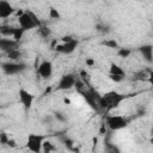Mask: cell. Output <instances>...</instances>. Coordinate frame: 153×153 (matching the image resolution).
Here are the masks:
<instances>
[{
    "instance_id": "cell-5",
    "label": "cell",
    "mask_w": 153,
    "mask_h": 153,
    "mask_svg": "<svg viewBox=\"0 0 153 153\" xmlns=\"http://www.w3.org/2000/svg\"><path fill=\"white\" fill-rule=\"evenodd\" d=\"M80 93L82 94V97H84V99L86 100V103H87L93 110H98V109H99L98 102H99L100 96L98 94V92H97L94 88L90 87V88H87V90L80 91Z\"/></svg>"
},
{
    "instance_id": "cell-24",
    "label": "cell",
    "mask_w": 153,
    "mask_h": 153,
    "mask_svg": "<svg viewBox=\"0 0 153 153\" xmlns=\"http://www.w3.org/2000/svg\"><path fill=\"white\" fill-rule=\"evenodd\" d=\"M109 29H110V27H109L108 25H104V24H97V25H96V30L99 31V32H102V33L109 32V31H110Z\"/></svg>"
},
{
    "instance_id": "cell-16",
    "label": "cell",
    "mask_w": 153,
    "mask_h": 153,
    "mask_svg": "<svg viewBox=\"0 0 153 153\" xmlns=\"http://www.w3.org/2000/svg\"><path fill=\"white\" fill-rule=\"evenodd\" d=\"M14 29H16V27H13V26L4 25V26H0V33L4 35L5 37H10V36H13Z\"/></svg>"
},
{
    "instance_id": "cell-23",
    "label": "cell",
    "mask_w": 153,
    "mask_h": 153,
    "mask_svg": "<svg viewBox=\"0 0 153 153\" xmlns=\"http://www.w3.org/2000/svg\"><path fill=\"white\" fill-rule=\"evenodd\" d=\"M37 32H38V35H41L42 37H48L51 31H50V29L47 27V26H39V27L37 29Z\"/></svg>"
},
{
    "instance_id": "cell-12",
    "label": "cell",
    "mask_w": 153,
    "mask_h": 153,
    "mask_svg": "<svg viewBox=\"0 0 153 153\" xmlns=\"http://www.w3.org/2000/svg\"><path fill=\"white\" fill-rule=\"evenodd\" d=\"M18 48V42H16L13 38H8V37H0V50L8 53L13 49Z\"/></svg>"
},
{
    "instance_id": "cell-11",
    "label": "cell",
    "mask_w": 153,
    "mask_h": 153,
    "mask_svg": "<svg viewBox=\"0 0 153 153\" xmlns=\"http://www.w3.org/2000/svg\"><path fill=\"white\" fill-rule=\"evenodd\" d=\"M17 10L8 2L5 0H0V18L1 19H6L8 17H11Z\"/></svg>"
},
{
    "instance_id": "cell-10",
    "label": "cell",
    "mask_w": 153,
    "mask_h": 153,
    "mask_svg": "<svg viewBox=\"0 0 153 153\" xmlns=\"http://www.w3.org/2000/svg\"><path fill=\"white\" fill-rule=\"evenodd\" d=\"M37 74L42 79H49L53 75V63L51 61H42L37 68Z\"/></svg>"
},
{
    "instance_id": "cell-15",
    "label": "cell",
    "mask_w": 153,
    "mask_h": 153,
    "mask_svg": "<svg viewBox=\"0 0 153 153\" xmlns=\"http://www.w3.org/2000/svg\"><path fill=\"white\" fill-rule=\"evenodd\" d=\"M6 55H7V57H8L11 61H13V62H18L23 54H22V51L17 48V49H13V50L6 53Z\"/></svg>"
},
{
    "instance_id": "cell-21",
    "label": "cell",
    "mask_w": 153,
    "mask_h": 153,
    "mask_svg": "<svg viewBox=\"0 0 153 153\" xmlns=\"http://www.w3.org/2000/svg\"><path fill=\"white\" fill-rule=\"evenodd\" d=\"M54 118L56 121L61 122V123H66L67 122V116L63 112H61V111H55L54 112Z\"/></svg>"
},
{
    "instance_id": "cell-20",
    "label": "cell",
    "mask_w": 153,
    "mask_h": 153,
    "mask_svg": "<svg viewBox=\"0 0 153 153\" xmlns=\"http://www.w3.org/2000/svg\"><path fill=\"white\" fill-rule=\"evenodd\" d=\"M130 54H131V50L129 48H118V50H117V55L120 57H123V59L129 57Z\"/></svg>"
},
{
    "instance_id": "cell-22",
    "label": "cell",
    "mask_w": 153,
    "mask_h": 153,
    "mask_svg": "<svg viewBox=\"0 0 153 153\" xmlns=\"http://www.w3.org/2000/svg\"><path fill=\"white\" fill-rule=\"evenodd\" d=\"M49 18L50 19H60L61 14H60V12L55 7H50L49 8Z\"/></svg>"
},
{
    "instance_id": "cell-17",
    "label": "cell",
    "mask_w": 153,
    "mask_h": 153,
    "mask_svg": "<svg viewBox=\"0 0 153 153\" xmlns=\"http://www.w3.org/2000/svg\"><path fill=\"white\" fill-rule=\"evenodd\" d=\"M102 45H104L106 48H110V49H117V48H120L117 41H115V39H104V41H102Z\"/></svg>"
},
{
    "instance_id": "cell-6",
    "label": "cell",
    "mask_w": 153,
    "mask_h": 153,
    "mask_svg": "<svg viewBox=\"0 0 153 153\" xmlns=\"http://www.w3.org/2000/svg\"><path fill=\"white\" fill-rule=\"evenodd\" d=\"M43 136L38 134H29L27 140H26V147L29 151L32 153H41L42 152V146H43Z\"/></svg>"
},
{
    "instance_id": "cell-14",
    "label": "cell",
    "mask_w": 153,
    "mask_h": 153,
    "mask_svg": "<svg viewBox=\"0 0 153 153\" xmlns=\"http://www.w3.org/2000/svg\"><path fill=\"white\" fill-rule=\"evenodd\" d=\"M109 72H110V74L111 75H120V76H126V72H124V69L121 67V66H118V65H116V63H110V68H109Z\"/></svg>"
},
{
    "instance_id": "cell-1",
    "label": "cell",
    "mask_w": 153,
    "mask_h": 153,
    "mask_svg": "<svg viewBox=\"0 0 153 153\" xmlns=\"http://www.w3.org/2000/svg\"><path fill=\"white\" fill-rule=\"evenodd\" d=\"M126 98H127L126 94L118 93L116 91H109V92L104 93L103 96H100L99 102H98V105H99V109L110 111V110H114V109L118 108L120 104Z\"/></svg>"
},
{
    "instance_id": "cell-31",
    "label": "cell",
    "mask_w": 153,
    "mask_h": 153,
    "mask_svg": "<svg viewBox=\"0 0 153 153\" xmlns=\"http://www.w3.org/2000/svg\"><path fill=\"white\" fill-rule=\"evenodd\" d=\"M63 103H65V104H71V100H69L68 98H63Z\"/></svg>"
},
{
    "instance_id": "cell-3",
    "label": "cell",
    "mask_w": 153,
    "mask_h": 153,
    "mask_svg": "<svg viewBox=\"0 0 153 153\" xmlns=\"http://www.w3.org/2000/svg\"><path fill=\"white\" fill-rule=\"evenodd\" d=\"M1 69L6 75H14V74H19L22 72H24L25 69H27V65L25 62H4L1 63Z\"/></svg>"
},
{
    "instance_id": "cell-13",
    "label": "cell",
    "mask_w": 153,
    "mask_h": 153,
    "mask_svg": "<svg viewBox=\"0 0 153 153\" xmlns=\"http://www.w3.org/2000/svg\"><path fill=\"white\" fill-rule=\"evenodd\" d=\"M152 48H153L152 44H143V45H141L139 48V51L142 55L143 60L146 62H148V63H152V61H153V57H152Z\"/></svg>"
},
{
    "instance_id": "cell-19",
    "label": "cell",
    "mask_w": 153,
    "mask_h": 153,
    "mask_svg": "<svg viewBox=\"0 0 153 153\" xmlns=\"http://www.w3.org/2000/svg\"><path fill=\"white\" fill-rule=\"evenodd\" d=\"M42 151H43L44 153H51L53 151H55V146H54L50 141H43Z\"/></svg>"
},
{
    "instance_id": "cell-7",
    "label": "cell",
    "mask_w": 153,
    "mask_h": 153,
    "mask_svg": "<svg viewBox=\"0 0 153 153\" xmlns=\"http://www.w3.org/2000/svg\"><path fill=\"white\" fill-rule=\"evenodd\" d=\"M76 82V78L75 75L73 74H63L59 82H57V90H61V91H66V90H71L72 87H74Z\"/></svg>"
},
{
    "instance_id": "cell-26",
    "label": "cell",
    "mask_w": 153,
    "mask_h": 153,
    "mask_svg": "<svg viewBox=\"0 0 153 153\" xmlns=\"http://www.w3.org/2000/svg\"><path fill=\"white\" fill-rule=\"evenodd\" d=\"M109 78H110L112 81H115V82H121V81L124 79L123 76H120V75H111V74L109 75Z\"/></svg>"
},
{
    "instance_id": "cell-2",
    "label": "cell",
    "mask_w": 153,
    "mask_h": 153,
    "mask_svg": "<svg viewBox=\"0 0 153 153\" xmlns=\"http://www.w3.org/2000/svg\"><path fill=\"white\" fill-rule=\"evenodd\" d=\"M18 24H19V27L23 29L24 31H29V30L42 26V23L37 18V16L31 11H24L18 17Z\"/></svg>"
},
{
    "instance_id": "cell-29",
    "label": "cell",
    "mask_w": 153,
    "mask_h": 153,
    "mask_svg": "<svg viewBox=\"0 0 153 153\" xmlns=\"http://www.w3.org/2000/svg\"><path fill=\"white\" fill-rule=\"evenodd\" d=\"M7 146H10V147H12V148H14V147H17V143H16V141L13 140V139H8V141H7V143H6Z\"/></svg>"
},
{
    "instance_id": "cell-9",
    "label": "cell",
    "mask_w": 153,
    "mask_h": 153,
    "mask_svg": "<svg viewBox=\"0 0 153 153\" xmlns=\"http://www.w3.org/2000/svg\"><path fill=\"white\" fill-rule=\"evenodd\" d=\"M18 97H19V102L20 104L24 106L25 110H29L33 103V96L32 93H30L29 91H26L25 88H19L18 91Z\"/></svg>"
},
{
    "instance_id": "cell-27",
    "label": "cell",
    "mask_w": 153,
    "mask_h": 153,
    "mask_svg": "<svg viewBox=\"0 0 153 153\" xmlns=\"http://www.w3.org/2000/svg\"><path fill=\"white\" fill-rule=\"evenodd\" d=\"M65 145H66V147H68L69 149H73V146H74V141L67 137V139H65Z\"/></svg>"
},
{
    "instance_id": "cell-18",
    "label": "cell",
    "mask_w": 153,
    "mask_h": 153,
    "mask_svg": "<svg viewBox=\"0 0 153 153\" xmlns=\"http://www.w3.org/2000/svg\"><path fill=\"white\" fill-rule=\"evenodd\" d=\"M24 33H25V31H24L23 29H20V27H16V29H14V33H13L12 37H13V39H14L16 42L19 43V41L23 38Z\"/></svg>"
},
{
    "instance_id": "cell-30",
    "label": "cell",
    "mask_w": 153,
    "mask_h": 153,
    "mask_svg": "<svg viewBox=\"0 0 153 153\" xmlns=\"http://www.w3.org/2000/svg\"><path fill=\"white\" fill-rule=\"evenodd\" d=\"M72 38H73L72 36H63V37H62L61 39H62V42H63V43H66V42H68V41H71Z\"/></svg>"
},
{
    "instance_id": "cell-4",
    "label": "cell",
    "mask_w": 153,
    "mask_h": 153,
    "mask_svg": "<svg viewBox=\"0 0 153 153\" xmlns=\"http://www.w3.org/2000/svg\"><path fill=\"white\" fill-rule=\"evenodd\" d=\"M105 124L111 130H121L128 126V121L121 115H109L105 117Z\"/></svg>"
},
{
    "instance_id": "cell-8",
    "label": "cell",
    "mask_w": 153,
    "mask_h": 153,
    "mask_svg": "<svg viewBox=\"0 0 153 153\" xmlns=\"http://www.w3.org/2000/svg\"><path fill=\"white\" fill-rule=\"evenodd\" d=\"M78 44H79V42L75 39V38H72L71 41H68V42H66V43H62V44H57V45H55V50L57 51V53H61V54H72L75 49H76V47H78Z\"/></svg>"
},
{
    "instance_id": "cell-28",
    "label": "cell",
    "mask_w": 153,
    "mask_h": 153,
    "mask_svg": "<svg viewBox=\"0 0 153 153\" xmlns=\"http://www.w3.org/2000/svg\"><path fill=\"white\" fill-rule=\"evenodd\" d=\"M85 63H86V66H88V67H93V66H94V60L91 59V57H87V59L85 60Z\"/></svg>"
},
{
    "instance_id": "cell-25",
    "label": "cell",
    "mask_w": 153,
    "mask_h": 153,
    "mask_svg": "<svg viewBox=\"0 0 153 153\" xmlns=\"http://www.w3.org/2000/svg\"><path fill=\"white\" fill-rule=\"evenodd\" d=\"M8 135H7V133H1L0 134V143H2V145H6L7 143V141H8Z\"/></svg>"
}]
</instances>
